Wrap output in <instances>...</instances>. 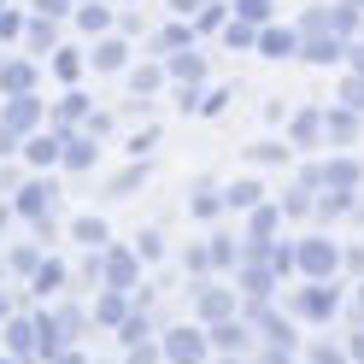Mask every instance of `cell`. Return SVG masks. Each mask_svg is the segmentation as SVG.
I'll return each mask as SVG.
<instances>
[{"mask_svg":"<svg viewBox=\"0 0 364 364\" xmlns=\"http://www.w3.org/2000/svg\"><path fill=\"white\" fill-rule=\"evenodd\" d=\"M165 358H171V364H200V358H206V341H200L194 329H176V335L165 341Z\"/></svg>","mask_w":364,"mask_h":364,"instance_id":"obj_1","label":"cell"},{"mask_svg":"<svg viewBox=\"0 0 364 364\" xmlns=\"http://www.w3.org/2000/svg\"><path fill=\"white\" fill-rule=\"evenodd\" d=\"M300 264H306V277H329V270H335V247L329 241H306L300 247Z\"/></svg>","mask_w":364,"mask_h":364,"instance_id":"obj_2","label":"cell"},{"mask_svg":"<svg viewBox=\"0 0 364 364\" xmlns=\"http://www.w3.org/2000/svg\"><path fill=\"white\" fill-rule=\"evenodd\" d=\"M106 282L124 294V288L135 282V253H124V247H112V253H106Z\"/></svg>","mask_w":364,"mask_h":364,"instance_id":"obj_3","label":"cell"},{"mask_svg":"<svg viewBox=\"0 0 364 364\" xmlns=\"http://www.w3.org/2000/svg\"><path fill=\"white\" fill-rule=\"evenodd\" d=\"M0 124H6L12 135L30 129V124H36V100H30V95H12V106H6V118H0Z\"/></svg>","mask_w":364,"mask_h":364,"instance_id":"obj_4","label":"cell"},{"mask_svg":"<svg viewBox=\"0 0 364 364\" xmlns=\"http://www.w3.org/2000/svg\"><path fill=\"white\" fill-rule=\"evenodd\" d=\"M300 311H306V317H329V311H335V288L317 282L311 294H300Z\"/></svg>","mask_w":364,"mask_h":364,"instance_id":"obj_5","label":"cell"},{"mask_svg":"<svg viewBox=\"0 0 364 364\" xmlns=\"http://www.w3.org/2000/svg\"><path fill=\"white\" fill-rule=\"evenodd\" d=\"M48 206H53V182H30L24 200H18V212H30V218H36V212H48Z\"/></svg>","mask_w":364,"mask_h":364,"instance_id":"obj_6","label":"cell"},{"mask_svg":"<svg viewBox=\"0 0 364 364\" xmlns=\"http://www.w3.org/2000/svg\"><path fill=\"white\" fill-rule=\"evenodd\" d=\"M259 48H264L270 59H288V53H294V30H264V36H259Z\"/></svg>","mask_w":364,"mask_h":364,"instance_id":"obj_7","label":"cell"},{"mask_svg":"<svg viewBox=\"0 0 364 364\" xmlns=\"http://www.w3.org/2000/svg\"><path fill=\"white\" fill-rule=\"evenodd\" d=\"M124 65V41H100L95 48V71H118Z\"/></svg>","mask_w":364,"mask_h":364,"instance_id":"obj_8","label":"cell"},{"mask_svg":"<svg viewBox=\"0 0 364 364\" xmlns=\"http://www.w3.org/2000/svg\"><path fill=\"white\" fill-rule=\"evenodd\" d=\"M53 159H59V141L53 135H36L30 141V165H53Z\"/></svg>","mask_w":364,"mask_h":364,"instance_id":"obj_9","label":"cell"},{"mask_svg":"<svg viewBox=\"0 0 364 364\" xmlns=\"http://www.w3.org/2000/svg\"><path fill=\"white\" fill-rule=\"evenodd\" d=\"M241 335H247V329H241V323H230V317H223V323L212 329V347H230V353H235V347H241Z\"/></svg>","mask_w":364,"mask_h":364,"instance_id":"obj_10","label":"cell"},{"mask_svg":"<svg viewBox=\"0 0 364 364\" xmlns=\"http://www.w3.org/2000/svg\"><path fill=\"white\" fill-rule=\"evenodd\" d=\"M77 241H82V247H106V223H100V218H82V223H77Z\"/></svg>","mask_w":364,"mask_h":364,"instance_id":"obj_11","label":"cell"},{"mask_svg":"<svg viewBox=\"0 0 364 364\" xmlns=\"http://www.w3.org/2000/svg\"><path fill=\"white\" fill-rule=\"evenodd\" d=\"M259 194H264L259 182H235V188L223 194V200H230V206H259Z\"/></svg>","mask_w":364,"mask_h":364,"instance_id":"obj_12","label":"cell"},{"mask_svg":"<svg viewBox=\"0 0 364 364\" xmlns=\"http://www.w3.org/2000/svg\"><path fill=\"white\" fill-rule=\"evenodd\" d=\"M200 311L206 317H230V300H223L218 288H200Z\"/></svg>","mask_w":364,"mask_h":364,"instance_id":"obj_13","label":"cell"},{"mask_svg":"<svg viewBox=\"0 0 364 364\" xmlns=\"http://www.w3.org/2000/svg\"><path fill=\"white\" fill-rule=\"evenodd\" d=\"M65 165H95V141H88V135H77L71 153H65Z\"/></svg>","mask_w":364,"mask_h":364,"instance_id":"obj_14","label":"cell"},{"mask_svg":"<svg viewBox=\"0 0 364 364\" xmlns=\"http://www.w3.org/2000/svg\"><path fill=\"white\" fill-rule=\"evenodd\" d=\"M0 82H6L12 95H24V82H30V65H6V71H0Z\"/></svg>","mask_w":364,"mask_h":364,"instance_id":"obj_15","label":"cell"},{"mask_svg":"<svg viewBox=\"0 0 364 364\" xmlns=\"http://www.w3.org/2000/svg\"><path fill=\"white\" fill-rule=\"evenodd\" d=\"M6 347L24 353V347H30V323H12V329H6Z\"/></svg>","mask_w":364,"mask_h":364,"instance_id":"obj_16","label":"cell"},{"mask_svg":"<svg viewBox=\"0 0 364 364\" xmlns=\"http://www.w3.org/2000/svg\"><path fill=\"white\" fill-rule=\"evenodd\" d=\"M270 230H277V212L259 206V212H253V235H270Z\"/></svg>","mask_w":364,"mask_h":364,"instance_id":"obj_17","label":"cell"},{"mask_svg":"<svg viewBox=\"0 0 364 364\" xmlns=\"http://www.w3.org/2000/svg\"><path fill=\"white\" fill-rule=\"evenodd\" d=\"M77 24H82V30H106V12H100V6H82Z\"/></svg>","mask_w":364,"mask_h":364,"instance_id":"obj_18","label":"cell"},{"mask_svg":"<svg viewBox=\"0 0 364 364\" xmlns=\"http://www.w3.org/2000/svg\"><path fill=\"white\" fill-rule=\"evenodd\" d=\"M30 48H53V30L41 24V18H36V24H30Z\"/></svg>","mask_w":364,"mask_h":364,"instance_id":"obj_19","label":"cell"},{"mask_svg":"<svg viewBox=\"0 0 364 364\" xmlns=\"http://www.w3.org/2000/svg\"><path fill=\"white\" fill-rule=\"evenodd\" d=\"M270 12V0H241V18H264Z\"/></svg>","mask_w":364,"mask_h":364,"instance_id":"obj_20","label":"cell"},{"mask_svg":"<svg viewBox=\"0 0 364 364\" xmlns=\"http://www.w3.org/2000/svg\"><path fill=\"white\" fill-rule=\"evenodd\" d=\"M341 95H347V106H364V82H358V77H353V82H347V88H341Z\"/></svg>","mask_w":364,"mask_h":364,"instance_id":"obj_21","label":"cell"},{"mask_svg":"<svg viewBox=\"0 0 364 364\" xmlns=\"http://www.w3.org/2000/svg\"><path fill=\"white\" fill-rule=\"evenodd\" d=\"M353 71L364 77V41H358V48H353Z\"/></svg>","mask_w":364,"mask_h":364,"instance_id":"obj_22","label":"cell"},{"mask_svg":"<svg viewBox=\"0 0 364 364\" xmlns=\"http://www.w3.org/2000/svg\"><path fill=\"white\" fill-rule=\"evenodd\" d=\"M0 364H6V358H0Z\"/></svg>","mask_w":364,"mask_h":364,"instance_id":"obj_23","label":"cell"}]
</instances>
